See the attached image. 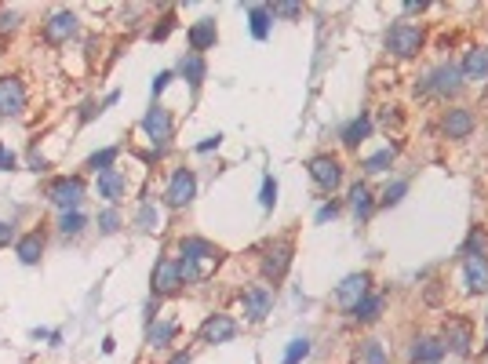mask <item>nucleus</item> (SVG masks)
I'll return each mask as SVG.
<instances>
[{
	"label": "nucleus",
	"mask_w": 488,
	"mask_h": 364,
	"mask_svg": "<svg viewBox=\"0 0 488 364\" xmlns=\"http://www.w3.org/2000/svg\"><path fill=\"white\" fill-rule=\"evenodd\" d=\"M175 266H179V281L183 284H197L219 266V248H215L212 241H204V237H183L179 241Z\"/></svg>",
	"instance_id": "obj_1"
},
{
	"label": "nucleus",
	"mask_w": 488,
	"mask_h": 364,
	"mask_svg": "<svg viewBox=\"0 0 488 364\" xmlns=\"http://www.w3.org/2000/svg\"><path fill=\"white\" fill-rule=\"evenodd\" d=\"M463 91V73L456 62H438L427 73H419L416 81V95H430V99H452Z\"/></svg>",
	"instance_id": "obj_2"
},
{
	"label": "nucleus",
	"mask_w": 488,
	"mask_h": 364,
	"mask_svg": "<svg viewBox=\"0 0 488 364\" xmlns=\"http://www.w3.org/2000/svg\"><path fill=\"white\" fill-rule=\"evenodd\" d=\"M383 44H387V51L394 59H416L423 51V44H427V30H423L419 22L401 19V22H394L387 30V41Z\"/></svg>",
	"instance_id": "obj_3"
},
{
	"label": "nucleus",
	"mask_w": 488,
	"mask_h": 364,
	"mask_svg": "<svg viewBox=\"0 0 488 364\" xmlns=\"http://www.w3.org/2000/svg\"><path fill=\"white\" fill-rule=\"evenodd\" d=\"M48 201L59 208V212H81V201H84V179L77 175H62L48 186Z\"/></svg>",
	"instance_id": "obj_4"
},
{
	"label": "nucleus",
	"mask_w": 488,
	"mask_h": 364,
	"mask_svg": "<svg viewBox=\"0 0 488 364\" xmlns=\"http://www.w3.org/2000/svg\"><path fill=\"white\" fill-rule=\"evenodd\" d=\"M197 197V175L194 168H175L168 179V190H164V204L168 208H186Z\"/></svg>",
	"instance_id": "obj_5"
},
{
	"label": "nucleus",
	"mask_w": 488,
	"mask_h": 364,
	"mask_svg": "<svg viewBox=\"0 0 488 364\" xmlns=\"http://www.w3.org/2000/svg\"><path fill=\"white\" fill-rule=\"evenodd\" d=\"M143 132H146V139L153 142V150H157V157H161V153L168 150V139H172V113L164 110V106L146 110V117H143Z\"/></svg>",
	"instance_id": "obj_6"
},
{
	"label": "nucleus",
	"mask_w": 488,
	"mask_h": 364,
	"mask_svg": "<svg viewBox=\"0 0 488 364\" xmlns=\"http://www.w3.org/2000/svg\"><path fill=\"white\" fill-rule=\"evenodd\" d=\"M478 128V117H474L470 106H452V110H445L441 113V132L445 139H470V132Z\"/></svg>",
	"instance_id": "obj_7"
},
{
	"label": "nucleus",
	"mask_w": 488,
	"mask_h": 364,
	"mask_svg": "<svg viewBox=\"0 0 488 364\" xmlns=\"http://www.w3.org/2000/svg\"><path fill=\"white\" fill-rule=\"evenodd\" d=\"M310 179H314L325 193L339 190V186H343V164H339V157H332V153H321V157H314V161H310Z\"/></svg>",
	"instance_id": "obj_8"
},
{
	"label": "nucleus",
	"mask_w": 488,
	"mask_h": 364,
	"mask_svg": "<svg viewBox=\"0 0 488 364\" xmlns=\"http://www.w3.org/2000/svg\"><path fill=\"white\" fill-rule=\"evenodd\" d=\"M241 310H244V317L248 321H266L270 317V310H274V292L266 288V284H255V288H248L241 295Z\"/></svg>",
	"instance_id": "obj_9"
},
{
	"label": "nucleus",
	"mask_w": 488,
	"mask_h": 364,
	"mask_svg": "<svg viewBox=\"0 0 488 364\" xmlns=\"http://www.w3.org/2000/svg\"><path fill=\"white\" fill-rule=\"evenodd\" d=\"M26 113V84L19 77H0V117Z\"/></svg>",
	"instance_id": "obj_10"
},
{
	"label": "nucleus",
	"mask_w": 488,
	"mask_h": 364,
	"mask_svg": "<svg viewBox=\"0 0 488 364\" xmlns=\"http://www.w3.org/2000/svg\"><path fill=\"white\" fill-rule=\"evenodd\" d=\"M288 266H292V244L288 241L270 244L266 255H263V277L266 281H281L288 273Z\"/></svg>",
	"instance_id": "obj_11"
},
{
	"label": "nucleus",
	"mask_w": 488,
	"mask_h": 364,
	"mask_svg": "<svg viewBox=\"0 0 488 364\" xmlns=\"http://www.w3.org/2000/svg\"><path fill=\"white\" fill-rule=\"evenodd\" d=\"M150 288L153 295H172L183 288V281H179V266H175V259H157V266H153V277H150Z\"/></svg>",
	"instance_id": "obj_12"
},
{
	"label": "nucleus",
	"mask_w": 488,
	"mask_h": 364,
	"mask_svg": "<svg viewBox=\"0 0 488 364\" xmlns=\"http://www.w3.org/2000/svg\"><path fill=\"white\" fill-rule=\"evenodd\" d=\"M234 335H237V321L226 317V314H212L208 321L201 324V339L208 346H223V343L234 339Z\"/></svg>",
	"instance_id": "obj_13"
},
{
	"label": "nucleus",
	"mask_w": 488,
	"mask_h": 364,
	"mask_svg": "<svg viewBox=\"0 0 488 364\" xmlns=\"http://www.w3.org/2000/svg\"><path fill=\"white\" fill-rule=\"evenodd\" d=\"M463 284L467 292H488V255H463Z\"/></svg>",
	"instance_id": "obj_14"
},
{
	"label": "nucleus",
	"mask_w": 488,
	"mask_h": 364,
	"mask_svg": "<svg viewBox=\"0 0 488 364\" xmlns=\"http://www.w3.org/2000/svg\"><path fill=\"white\" fill-rule=\"evenodd\" d=\"M459 73H463V84L488 81V48H470L459 62Z\"/></svg>",
	"instance_id": "obj_15"
},
{
	"label": "nucleus",
	"mask_w": 488,
	"mask_h": 364,
	"mask_svg": "<svg viewBox=\"0 0 488 364\" xmlns=\"http://www.w3.org/2000/svg\"><path fill=\"white\" fill-rule=\"evenodd\" d=\"M73 33H77V15L73 11H55V15L44 22V41L48 44H66Z\"/></svg>",
	"instance_id": "obj_16"
},
{
	"label": "nucleus",
	"mask_w": 488,
	"mask_h": 364,
	"mask_svg": "<svg viewBox=\"0 0 488 364\" xmlns=\"http://www.w3.org/2000/svg\"><path fill=\"white\" fill-rule=\"evenodd\" d=\"M470 343H474V332L467 321H448L445 324V350H452L459 357H470Z\"/></svg>",
	"instance_id": "obj_17"
},
{
	"label": "nucleus",
	"mask_w": 488,
	"mask_h": 364,
	"mask_svg": "<svg viewBox=\"0 0 488 364\" xmlns=\"http://www.w3.org/2000/svg\"><path fill=\"white\" fill-rule=\"evenodd\" d=\"M186 41H190V51H197V55H204L208 48H215V41H219V30H215V19H201L190 26V33H186Z\"/></svg>",
	"instance_id": "obj_18"
},
{
	"label": "nucleus",
	"mask_w": 488,
	"mask_h": 364,
	"mask_svg": "<svg viewBox=\"0 0 488 364\" xmlns=\"http://www.w3.org/2000/svg\"><path fill=\"white\" fill-rule=\"evenodd\" d=\"M95 186H99V197H102V201H106L110 208H117V204L124 201L128 182H124V175L117 172V168H110V172H102V175H99Z\"/></svg>",
	"instance_id": "obj_19"
},
{
	"label": "nucleus",
	"mask_w": 488,
	"mask_h": 364,
	"mask_svg": "<svg viewBox=\"0 0 488 364\" xmlns=\"http://www.w3.org/2000/svg\"><path fill=\"white\" fill-rule=\"evenodd\" d=\"M445 357V339L438 335H419L412 343V364H441Z\"/></svg>",
	"instance_id": "obj_20"
},
{
	"label": "nucleus",
	"mask_w": 488,
	"mask_h": 364,
	"mask_svg": "<svg viewBox=\"0 0 488 364\" xmlns=\"http://www.w3.org/2000/svg\"><path fill=\"white\" fill-rule=\"evenodd\" d=\"M383 306H387V295H379V292H368L365 299H357V303L350 306V317H354L357 324H372V321H379Z\"/></svg>",
	"instance_id": "obj_21"
},
{
	"label": "nucleus",
	"mask_w": 488,
	"mask_h": 364,
	"mask_svg": "<svg viewBox=\"0 0 488 364\" xmlns=\"http://www.w3.org/2000/svg\"><path fill=\"white\" fill-rule=\"evenodd\" d=\"M365 295H368V273H350V277L336 288V303L350 310L357 299H365Z\"/></svg>",
	"instance_id": "obj_22"
},
{
	"label": "nucleus",
	"mask_w": 488,
	"mask_h": 364,
	"mask_svg": "<svg viewBox=\"0 0 488 364\" xmlns=\"http://www.w3.org/2000/svg\"><path fill=\"white\" fill-rule=\"evenodd\" d=\"M179 77L190 84V88H201L204 77H208V66H204V55H197V51H186L183 59H179Z\"/></svg>",
	"instance_id": "obj_23"
},
{
	"label": "nucleus",
	"mask_w": 488,
	"mask_h": 364,
	"mask_svg": "<svg viewBox=\"0 0 488 364\" xmlns=\"http://www.w3.org/2000/svg\"><path fill=\"white\" fill-rule=\"evenodd\" d=\"M376 193H372V186L368 182H354L350 186V212L357 215V219H372V212H376Z\"/></svg>",
	"instance_id": "obj_24"
},
{
	"label": "nucleus",
	"mask_w": 488,
	"mask_h": 364,
	"mask_svg": "<svg viewBox=\"0 0 488 364\" xmlns=\"http://www.w3.org/2000/svg\"><path fill=\"white\" fill-rule=\"evenodd\" d=\"M15 255H19L22 266H37V263H41V255H44V237H41V230H33V233H26V237H19Z\"/></svg>",
	"instance_id": "obj_25"
},
{
	"label": "nucleus",
	"mask_w": 488,
	"mask_h": 364,
	"mask_svg": "<svg viewBox=\"0 0 488 364\" xmlns=\"http://www.w3.org/2000/svg\"><path fill=\"white\" fill-rule=\"evenodd\" d=\"M372 128H376V124H372V117H368V113L354 117V121L343 128V135H339V139H343V146H346V150H357V146H361V142L372 135Z\"/></svg>",
	"instance_id": "obj_26"
},
{
	"label": "nucleus",
	"mask_w": 488,
	"mask_h": 364,
	"mask_svg": "<svg viewBox=\"0 0 488 364\" xmlns=\"http://www.w3.org/2000/svg\"><path fill=\"white\" fill-rule=\"evenodd\" d=\"M175 335H179V324H175V321H150L146 343H150L153 350H164V346L175 343Z\"/></svg>",
	"instance_id": "obj_27"
},
{
	"label": "nucleus",
	"mask_w": 488,
	"mask_h": 364,
	"mask_svg": "<svg viewBox=\"0 0 488 364\" xmlns=\"http://www.w3.org/2000/svg\"><path fill=\"white\" fill-rule=\"evenodd\" d=\"M270 26H274V8L252 4V8H248V30H252L255 41H266V37H270Z\"/></svg>",
	"instance_id": "obj_28"
},
{
	"label": "nucleus",
	"mask_w": 488,
	"mask_h": 364,
	"mask_svg": "<svg viewBox=\"0 0 488 364\" xmlns=\"http://www.w3.org/2000/svg\"><path fill=\"white\" fill-rule=\"evenodd\" d=\"M357 364H390V350L383 346V339H365L357 346Z\"/></svg>",
	"instance_id": "obj_29"
},
{
	"label": "nucleus",
	"mask_w": 488,
	"mask_h": 364,
	"mask_svg": "<svg viewBox=\"0 0 488 364\" xmlns=\"http://www.w3.org/2000/svg\"><path fill=\"white\" fill-rule=\"evenodd\" d=\"M394 161H397V146H383V150L372 153V157H365L361 168H365V175H383Z\"/></svg>",
	"instance_id": "obj_30"
},
{
	"label": "nucleus",
	"mask_w": 488,
	"mask_h": 364,
	"mask_svg": "<svg viewBox=\"0 0 488 364\" xmlns=\"http://www.w3.org/2000/svg\"><path fill=\"white\" fill-rule=\"evenodd\" d=\"M135 223L143 226L146 233H157V230L164 226V215H161V208L153 204V201H143V204H139V215H135Z\"/></svg>",
	"instance_id": "obj_31"
},
{
	"label": "nucleus",
	"mask_w": 488,
	"mask_h": 364,
	"mask_svg": "<svg viewBox=\"0 0 488 364\" xmlns=\"http://www.w3.org/2000/svg\"><path fill=\"white\" fill-rule=\"evenodd\" d=\"M84 226H88L84 212H62L59 215V233H62V237H81Z\"/></svg>",
	"instance_id": "obj_32"
},
{
	"label": "nucleus",
	"mask_w": 488,
	"mask_h": 364,
	"mask_svg": "<svg viewBox=\"0 0 488 364\" xmlns=\"http://www.w3.org/2000/svg\"><path fill=\"white\" fill-rule=\"evenodd\" d=\"M117 157H121V150H117V146H106V150H99V153H92V157H88V168H92L95 175H102V172H110Z\"/></svg>",
	"instance_id": "obj_33"
},
{
	"label": "nucleus",
	"mask_w": 488,
	"mask_h": 364,
	"mask_svg": "<svg viewBox=\"0 0 488 364\" xmlns=\"http://www.w3.org/2000/svg\"><path fill=\"white\" fill-rule=\"evenodd\" d=\"M306 357H310V339H306V335H299V339L288 343L285 357H281V364H303Z\"/></svg>",
	"instance_id": "obj_34"
},
{
	"label": "nucleus",
	"mask_w": 488,
	"mask_h": 364,
	"mask_svg": "<svg viewBox=\"0 0 488 364\" xmlns=\"http://www.w3.org/2000/svg\"><path fill=\"white\" fill-rule=\"evenodd\" d=\"M405 193H408V179H397V182H390V186L379 193L376 204H379V208H394V204H401Z\"/></svg>",
	"instance_id": "obj_35"
},
{
	"label": "nucleus",
	"mask_w": 488,
	"mask_h": 364,
	"mask_svg": "<svg viewBox=\"0 0 488 364\" xmlns=\"http://www.w3.org/2000/svg\"><path fill=\"white\" fill-rule=\"evenodd\" d=\"M259 204L266 208V212H274V204H277V179H274V175H266V179H263V193H259Z\"/></svg>",
	"instance_id": "obj_36"
},
{
	"label": "nucleus",
	"mask_w": 488,
	"mask_h": 364,
	"mask_svg": "<svg viewBox=\"0 0 488 364\" xmlns=\"http://www.w3.org/2000/svg\"><path fill=\"white\" fill-rule=\"evenodd\" d=\"M99 230L102 233H117L121 230V212H117V208H106V212L99 215Z\"/></svg>",
	"instance_id": "obj_37"
},
{
	"label": "nucleus",
	"mask_w": 488,
	"mask_h": 364,
	"mask_svg": "<svg viewBox=\"0 0 488 364\" xmlns=\"http://www.w3.org/2000/svg\"><path fill=\"white\" fill-rule=\"evenodd\" d=\"M172 81H175V73H172V70H164V73H157V77H153V84H150L153 99H157V95H164V88H168Z\"/></svg>",
	"instance_id": "obj_38"
},
{
	"label": "nucleus",
	"mask_w": 488,
	"mask_h": 364,
	"mask_svg": "<svg viewBox=\"0 0 488 364\" xmlns=\"http://www.w3.org/2000/svg\"><path fill=\"white\" fill-rule=\"evenodd\" d=\"M15 164H19L15 150H8L4 142H0V172H15Z\"/></svg>",
	"instance_id": "obj_39"
},
{
	"label": "nucleus",
	"mask_w": 488,
	"mask_h": 364,
	"mask_svg": "<svg viewBox=\"0 0 488 364\" xmlns=\"http://www.w3.org/2000/svg\"><path fill=\"white\" fill-rule=\"evenodd\" d=\"M19 22H22V15H19V11H0V33L19 30Z\"/></svg>",
	"instance_id": "obj_40"
},
{
	"label": "nucleus",
	"mask_w": 488,
	"mask_h": 364,
	"mask_svg": "<svg viewBox=\"0 0 488 364\" xmlns=\"http://www.w3.org/2000/svg\"><path fill=\"white\" fill-rule=\"evenodd\" d=\"M336 215H339V204H336V201H328V204H321V208H317V223H321V226L332 223Z\"/></svg>",
	"instance_id": "obj_41"
},
{
	"label": "nucleus",
	"mask_w": 488,
	"mask_h": 364,
	"mask_svg": "<svg viewBox=\"0 0 488 364\" xmlns=\"http://www.w3.org/2000/svg\"><path fill=\"white\" fill-rule=\"evenodd\" d=\"M219 146H223V135L215 132V135H208L204 142H197V153H212V150H219Z\"/></svg>",
	"instance_id": "obj_42"
},
{
	"label": "nucleus",
	"mask_w": 488,
	"mask_h": 364,
	"mask_svg": "<svg viewBox=\"0 0 488 364\" xmlns=\"http://www.w3.org/2000/svg\"><path fill=\"white\" fill-rule=\"evenodd\" d=\"M30 168H33V172H48V157H44L37 146L30 150Z\"/></svg>",
	"instance_id": "obj_43"
},
{
	"label": "nucleus",
	"mask_w": 488,
	"mask_h": 364,
	"mask_svg": "<svg viewBox=\"0 0 488 364\" xmlns=\"http://www.w3.org/2000/svg\"><path fill=\"white\" fill-rule=\"evenodd\" d=\"M15 241V223H0V248Z\"/></svg>",
	"instance_id": "obj_44"
},
{
	"label": "nucleus",
	"mask_w": 488,
	"mask_h": 364,
	"mask_svg": "<svg viewBox=\"0 0 488 364\" xmlns=\"http://www.w3.org/2000/svg\"><path fill=\"white\" fill-rule=\"evenodd\" d=\"M299 11H303L299 4H277V8H274V19H277V15H288V19H295Z\"/></svg>",
	"instance_id": "obj_45"
},
{
	"label": "nucleus",
	"mask_w": 488,
	"mask_h": 364,
	"mask_svg": "<svg viewBox=\"0 0 488 364\" xmlns=\"http://www.w3.org/2000/svg\"><path fill=\"white\" fill-rule=\"evenodd\" d=\"M95 113H102V110L95 106V102H84V106H81V121L88 124V121H92V117H95Z\"/></svg>",
	"instance_id": "obj_46"
},
{
	"label": "nucleus",
	"mask_w": 488,
	"mask_h": 364,
	"mask_svg": "<svg viewBox=\"0 0 488 364\" xmlns=\"http://www.w3.org/2000/svg\"><path fill=\"white\" fill-rule=\"evenodd\" d=\"M168 364H190V350H179V354H175Z\"/></svg>",
	"instance_id": "obj_47"
}]
</instances>
